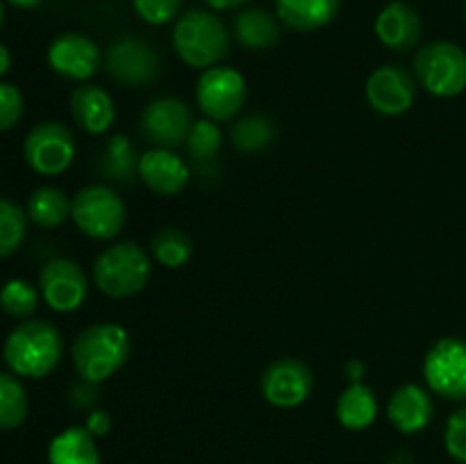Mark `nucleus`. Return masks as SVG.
Returning <instances> with one entry per match:
<instances>
[{"label":"nucleus","mask_w":466,"mask_h":464,"mask_svg":"<svg viewBox=\"0 0 466 464\" xmlns=\"http://www.w3.org/2000/svg\"><path fill=\"white\" fill-rule=\"evenodd\" d=\"M64 355V337L50 321L32 318L7 335L3 358L9 371L21 378H46L57 368Z\"/></svg>","instance_id":"obj_1"},{"label":"nucleus","mask_w":466,"mask_h":464,"mask_svg":"<svg viewBox=\"0 0 466 464\" xmlns=\"http://www.w3.org/2000/svg\"><path fill=\"white\" fill-rule=\"evenodd\" d=\"M130 355V335L118 323H96L76 337L71 348L73 367L85 382L112 378Z\"/></svg>","instance_id":"obj_2"},{"label":"nucleus","mask_w":466,"mask_h":464,"mask_svg":"<svg viewBox=\"0 0 466 464\" xmlns=\"http://www.w3.org/2000/svg\"><path fill=\"white\" fill-rule=\"evenodd\" d=\"M173 48L187 66L212 68L228 57L230 32L217 14L189 9L173 27Z\"/></svg>","instance_id":"obj_3"},{"label":"nucleus","mask_w":466,"mask_h":464,"mask_svg":"<svg viewBox=\"0 0 466 464\" xmlns=\"http://www.w3.org/2000/svg\"><path fill=\"white\" fill-rule=\"evenodd\" d=\"M150 257L135 241L109 246L96 257L94 282L109 298H127L148 285Z\"/></svg>","instance_id":"obj_4"},{"label":"nucleus","mask_w":466,"mask_h":464,"mask_svg":"<svg viewBox=\"0 0 466 464\" xmlns=\"http://www.w3.org/2000/svg\"><path fill=\"white\" fill-rule=\"evenodd\" d=\"M71 218L82 235L107 241L126 226V203L107 185H89L73 196Z\"/></svg>","instance_id":"obj_5"},{"label":"nucleus","mask_w":466,"mask_h":464,"mask_svg":"<svg viewBox=\"0 0 466 464\" xmlns=\"http://www.w3.org/2000/svg\"><path fill=\"white\" fill-rule=\"evenodd\" d=\"M414 76L432 96L451 98L466 89V53L451 41L426 44L414 57Z\"/></svg>","instance_id":"obj_6"},{"label":"nucleus","mask_w":466,"mask_h":464,"mask_svg":"<svg viewBox=\"0 0 466 464\" xmlns=\"http://www.w3.org/2000/svg\"><path fill=\"white\" fill-rule=\"evenodd\" d=\"M246 80L230 66H212L200 73L196 82V103L212 121L223 123L239 116L246 105Z\"/></svg>","instance_id":"obj_7"},{"label":"nucleus","mask_w":466,"mask_h":464,"mask_svg":"<svg viewBox=\"0 0 466 464\" xmlns=\"http://www.w3.org/2000/svg\"><path fill=\"white\" fill-rule=\"evenodd\" d=\"M23 157L39 176H59L76 159V139L64 123L44 121L27 132Z\"/></svg>","instance_id":"obj_8"},{"label":"nucleus","mask_w":466,"mask_h":464,"mask_svg":"<svg viewBox=\"0 0 466 464\" xmlns=\"http://www.w3.org/2000/svg\"><path fill=\"white\" fill-rule=\"evenodd\" d=\"M423 378L432 394L446 400H466V341L444 337L428 350Z\"/></svg>","instance_id":"obj_9"},{"label":"nucleus","mask_w":466,"mask_h":464,"mask_svg":"<svg viewBox=\"0 0 466 464\" xmlns=\"http://www.w3.org/2000/svg\"><path fill=\"white\" fill-rule=\"evenodd\" d=\"M141 135L153 144V148H177L185 144L194 126L191 107L180 98L164 96L150 100L148 107L141 114Z\"/></svg>","instance_id":"obj_10"},{"label":"nucleus","mask_w":466,"mask_h":464,"mask_svg":"<svg viewBox=\"0 0 466 464\" xmlns=\"http://www.w3.org/2000/svg\"><path fill=\"white\" fill-rule=\"evenodd\" d=\"M107 73L123 86H146L157 80L159 57L148 41L139 36H118L107 50Z\"/></svg>","instance_id":"obj_11"},{"label":"nucleus","mask_w":466,"mask_h":464,"mask_svg":"<svg viewBox=\"0 0 466 464\" xmlns=\"http://www.w3.org/2000/svg\"><path fill=\"white\" fill-rule=\"evenodd\" d=\"M39 291L55 312H76L85 305L89 282L80 264L68 257H55L41 268Z\"/></svg>","instance_id":"obj_12"},{"label":"nucleus","mask_w":466,"mask_h":464,"mask_svg":"<svg viewBox=\"0 0 466 464\" xmlns=\"http://www.w3.org/2000/svg\"><path fill=\"white\" fill-rule=\"evenodd\" d=\"M312 368L296 358L276 359L262 373V396L282 409L303 405L312 394Z\"/></svg>","instance_id":"obj_13"},{"label":"nucleus","mask_w":466,"mask_h":464,"mask_svg":"<svg viewBox=\"0 0 466 464\" xmlns=\"http://www.w3.org/2000/svg\"><path fill=\"white\" fill-rule=\"evenodd\" d=\"M48 64L57 76L85 82L98 73L100 64H103V53L89 36L66 32L48 45Z\"/></svg>","instance_id":"obj_14"},{"label":"nucleus","mask_w":466,"mask_h":464,"mask_svg":"<svg viewBox=\"0 0 466 464\" xmlns=\"http://www.w3.org/2000/svg\"><path fill=\"white\" fill-rule=\"evenodd\" d=\"M417 82L405 68L387 64L376 68L367 80V100L382 116H399L414 105Z\"/></svg>","instance_id":"obj_15"},{"label":"nucleus","mask_w":466,"mask_h":464,"mask_svg":"<svg viewBox=\"0 0 466 464\" xmlns=\"http://www.w3.org/2000/svg\"><path fill=\"white\" fill-rule=\"evenodd\" d=\"M139 177L153 194L176 196L189 182V166L168 148H150L139 155Z\"/></svg>","instance_id":"obj_16"},{"label":"nucleus","mask_w":466,"mask_h":464,"mask_svg":"<svg viewBox=\"0 0 466 464\" xmlns=\"http://www.w3.org/2000/svg\"><path fill=\"white\" fill-rule=\"evenodd\" d=\"M376 35L390 50L408 53L421 41V16L412 5L394 0L378 14Z\"/></svg>","instance_id":"obj_17"},{"label":"nucleus","mask_w":466,"mask_h":464,"mask_svg":"<svg viewBox=\"0 0 466 464\" xmlns=\"http://www.w3.org/2000/svg\"><path fill=\"white\" fill-rule=\"evenodd\" d=\"M435 414L431 394L419 385H403L391 394L387 403V417L391 426L403 435H417L426 430Z\"/></svg>","instance_id":"obj_18"},{"label":"nucleus","mask_w":466,"mask_h":464,"mask_svg":"<svg viewBox=\"0 0 466 464\" xmlns=\"http://www.w3.org/2000/svg\"><path fill=\"white\" fill-rule=\"evenodd\" d=\"M71 116L89 135H105L114 126L116 109L114 100L103 86L80 85L71 94Z\"/></svg>","instance_id":"obj_19"},{"label":"nucleus","mask_w":466,"mask_h":464,"mask_svg":"<svg viewBox=\"0 0 466 464\" xmlns=\"http://www.w3.org/2000/svg\"><path fill=\"white\" fill-rule=\"evenodd\" d=\"M341 0H276V16L289 30L314 32L332 23Z\"/></svg>","instance_id":"obj_20"},{"label":"nucleus","mask_w":466,"mask_h":464,"mask_svg":"<svg viewBox=\"0 0 466 464\" xmlns=\"http://www.w3.org/2000/svg\"><path fill=\"white\" fill-rule=\"evenodd\" d=\"M280 18L264 7H246L235 18V39L248 50L273 48L280 39Z\"/></svg>","instance_id":"obj_21"},{"label":"nucleus","mask_w":466,"mask_h":464,"mask_svg":"<svg viewBox=\"0 0 466 464\" xmlns=\"http://www.w3.org/2000/svg\"><path fill=\"white\" fill-rule=\"evenodd\" d=\"M48 464H100L96 437L85 426H71L48 444Z\"/></svg>","instance_id":"obj_22"},{"label":"nucleus","mask_w":466,"mask_h":464,"mask_svg":"<svg viewBox=\"0 0 466 464\" xmlns=\"http://www.w3.org/2000/svg\"><path fill=\"white\" fill-rule=\"evenodd\" d=\"M337 421L346 430H367L378 417V398L373 389L364 382H350L349 389L337 398Z\"/></svg>","instance_id":"obj_23"},{"label":"nucleus","mask_w":466,"mask_h":464,"mask_svg":"<svg viewBox=\"0 0 466 464\" xmlns=\"http://www.w3.org/2000/svg\"><path fill=\"white\" fill-rule=\"evenodd\" d=\"M71 205L73 200L59 187H39L27 198L25 212L27 218L35 221L36 226L53 230V227H59L71 218Z\"/></svg>","instance_id":"obj_24"},{"label":"nucleus","mask_w":466,"mask_h":464,"mask_svg":"<svg viewBox=\"0 0 466 464\" xmlns=\"http://www.w3.org/2000/svg\"><path fill=\"white\" fill-rule=\"evenodd\" d=\"M100 173L114 182H130L139 176V155L127 136L116 135L107 141L100 155Z\"/></svg>","instance_id":"obj_25"},{"label":"nucleus","mask_w":466,"mask_h":464,"mask_svg":"<svg viewBox=\"0 0 466 464\" xmlns=\"http://www.w3.org/2000/svg\"><path fill=\"white\" fill-rule=\"evenodd\" d=\"M276 136V127L273 121L264 114H248V116L239 118L230 130V141L239 153L253 155L259 150L268 148Z\"/></svg>","instance_id":"obj_26"},{"label":"nucleus","mask_w":466,"mask_h":464,"mask_svg":"<svg viewBox=\"0 0 466 464\" xmlns=\"http://www.w3.org/2000/svg\"><path fill=\"white\" fill-rule=\"evenodd\" d=\"M30 409L27 391L16 373L0 371V430H14L21 426Z\"/></svg>","instance_id":"obj_27"},{"label":"nucleus","mask_w":466,"mask_h":464,"mask_svg":"<svg viewBox=\"0 0 466 464\" xmlns=\"http://www.w3.org/2000/svg\"><path fill=\"white\" fill-rule=\"evenodd\" d=\"M150 250H153V257L157 259L162 267L167 268H180L194 255V244H191L189 237L185 235L177 227H167V230H159L157 235L150 241Z\"/></svg>","instance_id":"obj_28"},{"label":"nucleus","mask_w":466,"mask_h":464,"mask_svg":"<svg viewBox=\"0 0 466 464\" xmlns=\"http://www.w3.org/2000/svg\"><path fill=\"white\" fill-rule=\"evenodd\" d=\"M36 308H39V291L32 282L21 280V277L5 282L0 289V309L7 317L27 321L36 312Z\"/></svg>","instance_id":"obj_29"},{"label":"nucleus","mask_w":466,"mask_h":464,"mask_svg":"<svg viewBox=\"0 0 466 464\" xmlns=\"http://www.w3.org/2000/svg\"><path fill=\"white\" fill-rule=\"evenodd\" d=\"M27 235V212L14 200L0 198V257H9L21 248Z\"/></svg>","instance_id":"obj_30"},{"label":"nucleus","mask_w":466,"mask_h":464,"mask_svg":"<svg viewBox=\"0 0 466 464\" xmlns=\"http://www.w3.org/2000/svg\"><path fill=\"white\" fill-rule=\"evenodd\" d=\"M185 144L191 159H196V162H209L221 150L223 132L217 126V121H212V118H200V121H194Z\"/></svg>","instance_id":"obj_31"},{"label":"nucleus","mask_w":466,"mask_h":464,"mask_svg":"<svg viewBox=\"0 0 466 464\" xmlns=\"http://www.w3.org/2000/svg\"><path fill=\"white\" fill-rule=\"evenodd\" d=\"M444 446L446 453L455 459V462L466 464V405L455 409L446 421L444 430Z\"/></svg>","instance_id":"obj_32"},{"label":"nucleus","mask_w":466,"mask_h":464,"mask_svg":"<svg viewBox=\"0 0 466 464\" xmlns=\"http://www.w3.org/2000/svg\"><path fill=\"white\" fill-rule=\"evenodd\" d=\"M135 12L150 25H164L180 12L182 0H132Z\"/></svg>","instance_id":"obj_33"},{"label":"nucleus","mask_w":466,"mask_h":464,"mask_svg":"<svg viewBox=\"0 0 466 464\" xmlns=\"http://www.w3.org/2000/svg\"><path fill=\"white\" fill-rule=\"evenodd\" d=\"M23 116V96L14 85L0 82V132L16 126Z\"/></svg>","instance_id":"obj_34"},{"label":"nucleus","mask_w":466,"mask_h":464,"mask_svg":"<svg viewBox=\"0 0 466 464\" xmlns=\"http://www.w3.org/2000/svg\"><path fill=\"white\" fill-rule=\"evenodd\" d=\"M85 428L94 437H105L112 430V417H109V412H105V409H91L89 417H86L85 421Z\"/></svg>","instance_id":"obj_35"},{"label":"nucleus","mask_w":466,"mask_h":464,"mask_svg":"<svg viewBox=\"0 0 466 464\" xmlns=\"http://www.w3.org/2000/svg\"><path fill=\"white\" fill-rule=\"evenodd\" d=\"M217 12H232V9H241L248 0H205Z\"/></svg>","instance_id":"obj_36"},{"label":"nucleus","mask_w":466,"mask_h":464,"mask_svg":"<svg viewBox=\"0 0 466 464\" xmlns=\"http://www.w3.org/2000/svg\"><path fill=\"white\" fill-rule=\"evenodd\" d=\"M344 371H346V376H349L350 382H362L364 371H367V368H364V364L360 362V359H350V362L346 364Z\"/></svg>","instance_id":"obj_37"},{"label":"nucleus","mask_w":466,"mask_h":464,"mask_svg":"<svg viewBox=\"0 0 466 464\" xmlns=\"http://www.w3.org/2000/svg\"><path fill=\"white\" fill-rule=\"evenodd\" d=\"M9 66H12V55H9L7 45L0 44V77L9 71Z\"/></svg>","instance_id":"obj_38"},{"label":"nucleus","mask_w":466,"mask_h":464,"mask_svg":"<svg viewBox=\"0 0 466 464\" xmlns=\"http://www.w3.org/2000/svg\"><path fill=\"white\" fill-rule=\"evenodd\" d=\"M7 3L14 5V7H18V9H32V7H36V5L44 3V0H7Z\"/></svg>","instance_id":"obj_39"},{"label":"nucleus","mask_w":466,"mask_h":464,"mask_svg":"<svg viewBox=\"0 0 466 464\" xmlns=\"http://www.w3.org/2000/svg\"><path fill=\"white\" fill-rule=\"evenodd\" d=\"M3 23H5V5L0 0V30H3Z\"/></svg>","instance_id":"obj_40"},{"label":"nucleus","mask_w":466,"mask_h":464,"mask_svg":"<svg viewBox=\"0 0 466 464\" xmlns=\"http://www.w3.org/2000/svg\"><path fill=\"white\" fill-rule=\"evenodd\" d=\"M464 18H466V5H464Z\"/></svg>","instance_id":"obj_41"}]
</instances>
